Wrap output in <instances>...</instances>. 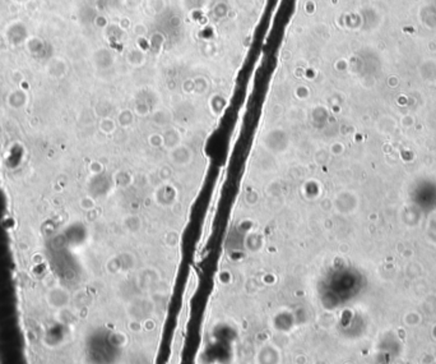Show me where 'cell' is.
<instances>
[{
    "instance_id": "6da1fadb",
    "label": "cell",
    "mask_w": 436,
    "mask_h": 364,
    "mask_svg": "<svg viewBox=\"0 0 436 364\" xmlns=\"http://www.w3.org/2000/svg\"><path fill=\"white\" fill-rule=\"evenodd\" d=\"M46 300L49 307L54 309L64 308L69 303V294L65 289L60 286L51 287L46 294Z\"/></svg>"
}]
</instances>
